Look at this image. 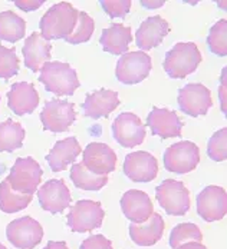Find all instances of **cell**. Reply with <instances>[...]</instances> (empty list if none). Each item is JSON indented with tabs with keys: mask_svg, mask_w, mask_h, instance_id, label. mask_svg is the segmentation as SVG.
Segmentation results:
<instances>
[{
	"mask_svg": "<svg viewBox=\"0 0 227 249\" xmlns=\"http://www.w3.org/2000/svg\"><path fill=\"white\" fill-rule=\"evenodd\" d=\"M26 22L13 10H4L0 13V40L16 43L25 37Z\"/></svg>",
	"mask_w": 227,
	"mask_h": 249,
	"instance_id": "cell-26",
	"label": "cell"
},
{
	"mask_svg": "<svg viewBox=\"0 0 227 249\" xmlns=\"http://www.w3.org/2000/svg\"><path fill=\"white\" fill-rule=\"evenodd\" d=\"M105 218L101 203L95 200H78L68 213V226L72 232L83 233L100 228Z\"/></svg>",
	"mask_w": 227,
	"mask_h": 249,
	"instance_id": "cell-8",
	"label": "cell"
},
{
	"mask_svg": "<svg viewBox=\"0 0 227 249\" xmlns=\"http://www.w3.org/2000/svg\"><path fill=\"white\" fill-rule=\"evenodd\" d=\"M15 4L19 7V9H22L23 12H30V10H36V9H39L42 4H43V1L42 0H39V1H30V0H25V1H15Z\"/></svg>",
	"mask_w": 227,
	"mask_h": 249,
	"instance_id": "cell-37",
	"label": "cell"
},
{
	"mask_svg": "<svg viewBox=\"0 0 227 249\" xmlns=\"http://www.w3.org/2000/svg\"><path fill=\"white\" fill-rule=\"evenodd\" d=\"M79 249H114L112 248V242L105 238L103 235L98 233V235H92L89 238H86Z\"/></svg>",
	"mask_w": 227,
	"mask_h": 249,
	"instance_id": "cell-36",
	"label": "cell"
},
{
	"mask_svg": "<svg viewBox=\"0 0 227 249\" xmlns=\"http://www.w3.org/2000/svg\"><path fill=\"white\" fill-rule=\"evenodd\" d=\"M147 126L151 129L152 135L160 136L161 139H170L181 136L184 124L176 112L152 106L150 115L147 116Z\"/></svg>",
	"mask_w": 227,
	"mask_h": 249,
	"instance_id": "cell-17",
	"label": "cell"
},
{
	"mask_svg": "<svg viewBox=\"0 0 227 249\" xmlns=\"http://www.w3.org/2000/svg\"><path fill=\"white\" fill-rule=\"evenodd\" d=\"M121 100L118 93L109 89H97L86 95L85 102L82 103V110L86 118L100 119L109 118V115L120 106Z\"/></svg>",
	"mask_w": 227,
	"mask_h": 249,
	"instance_id": "cell-18",
	"label": "cell"
},
{
	"mask_svg": "<svg viewBox=\"0 0 227 249\" xmlns=\"http://www.w3.org/2000/svg\"><path fill=\"white\" fill-rule=\"evenodd\" d=\"M124 174L132 182H151L158 175L157 158L145 150L132 152L125 156Z\"/></svg>",
	"mask_w": 227,
	"mask_h": 249,
	"instance_id": "cell-15",
	"label": "cell"
},
{
	"mask_svg": "<svg viewBox=\"0 0 227 249\" xmlns=\"http://www.w3.org/2000/svg\"><path fill=\"white\" fill-rule=\"evenodd\" d=\"M226 68L223 69L222 72V86H220V90H219V95H220V102H222V112L226 113Z\"/></svg>",
	"mask_w": 227,
	"mask_h": 249,
	"instance_id": "cell-38",
	"label": "cell"
},
{
	"mask_svg": "<svg viewBox=\"0 0 227 249\" xmlns=\"http://www.w3.org/2000/svg\"><path fill=\"white\" fill-rule=\"evenodd\" d=\"M33 199V195H26L15 192L10 186L9 182L4 179L0 183V209L4 213H16L21 212L29 206V203Z\"/></svg>",
	"mask_w": 227,
	"mask_h": 249,
	"instance_id": "cell-28",
	"label": "cell"
},
{
	"mask_svg": "<svg viewBox=\"0 0 227 249\" xmlns=\"http://www.w3.org/2000/svg\"><path fill=\"white\" fill-rule=\"evenodd\" d=\"M39 82L58 96H72L81 86L75 69L63 62H46L41 68Z\"/></svg>",
	"mask_w": 227,
	"mask_h": 249,
	"instance_id": "cell-3",
	"label": "cell"
},
{
	"mask_svg": "<svg viewBox=\"0 0 227 249\" xmlns=\"http://www.w3.org/2000/svg\"><path fill=\"white\" fill-rule=\"evenodd\" d=\"M170 33L168 22L161 16H151L147 18L137 30L135 42L141 50H151L160 46L164 37Z\"/></svg>",
	"mask_w": 227,
	"mask_h": 249,
	"instance_id": "cell-21",
	"label": "cell"
},
{
	"mask_svg": "<svg viewBox=\"0 0 227 249\" xmlns=\"http://www.w3.org/2000/svg\"><path fill=\"white\" fill-rule=\"evenodd\" d=\"M207 155L214 162H225L227 159V129L223 127L217 130L208 139Z\"/></svg>",
	"mask_w": 227,
	"mask_h": 249,
	"instance_id": "cell-34",
	"label": "cell"
},
{
	"mask_svg": "<svg viewBox=\"0 0 227 249\" xmlns=\"http://www.w3.org/2000/svg\"><path fill=\"white\" fill-rule=\"evenodd\" d=\"M202 63V53L193 42H180L165 53L164 71L173 79H184L197 71Z\"/></svg>",
	"mask_w": 227,
	"mask_h": 249,
	"instance_id": "cell-2",
	"label": "cell"
},
{
	"mask_svg": "<svg viewBox=\"0 0 227 249\" xmlns=\"http://www.w3.org/2000/svg\"><path fill=\"white\" fill-rule=\"evenodd\" d=\"M121 209L132 224H143L154 213V205L151 198L138 189H131L121 198Z\"/></svg>",
	"mask_w": 227,
	"mask_h": 249,
	"instance_id": "cell-20",
	"label": "cell"
},
{
	"mask_svg": "<svg viewBox=\"0 0 227 249\" xmlns=\"http://www.w3.org/2000/svg\"><path fill=\"white\" fill-rule=\"evenodd\" d=\"M202 242L203 233L200 228L197 225L191 224V222H184V224H178L174 226V229L170 233V247L173 249L178 248L180 245L186 244V242Z\"/></svg>",
	"mask_w": 227,
	"mask_h": 249,
	"instance_id": "cell-30",
	"label": "cell"
},
{
	"mask_svg": "<svg viewBox=\"0 0 227 249\" xmlns=\"http://www.w3.org/2000/svg\"><path fill=\"white\" fill-rule=\"evenodd\" d=\"M71 180L74 182L76 188L82 189V191H100L106 183H108V176L106 175H94L91 174L83 163H75L71 168Z\"/></svg>",
	"mask_w": 227,
	"mask_h": 249,
	"instance_id": "cell-29",
	"label": "cell"
},
{
	"mask_svg": "<svg viewBox=\"0 0 227 249\" xmlns=\"http://www.w3.org/2000/svg\"><path fill=\"white\" fill-rule=\"evenodd\" d=\"M42 175L41 165L33 158H18L6 180L15 192L33 195L41 185Z\"/></svg>",
	"mask_w": 227,
	"mask_h": 249,
	"instance_id": "cell-5",
	"label": "cell"
},
{
	"mask_svg": "<svg viewBox=\"0 0 227 249\" xmlns=\"http://www.w3.org/2000/svg\"><path fill=\"white\" fill-rule=\"evenodd\" d=\"M75 121V105L68 100H49L45 103L41 112V122L43 124V129L53 133L69 130Z\"/></svg>",
	"mask_w": 227,
	"mask_h": 249,
	"instance_id": "cell-9",
	"label": "cell"
},
{
	"mask_svg": "<svg viewBox=\"0 0 227 249\" xmlns=\"http://www.w3.org/2000/svg\"><path fill=\"white\" fill-rule=\"evenodd\" d=\"M141 4H143L144 7H148V9H151V7H160V6L164 4V0H163V1H145V0H143Z\"/></svg>",
	"mask_w": 227,
	"mask_h": 249,
	"instance_id": "cell-41",
	"label": "cell"
},
{
	"mask_svg": "<svg viewBox=\"0 0 227 249\" xmlns=\"http://www.w3.org/2000/svg\"><path fill=\"white\" fill-rule=\"evenodd\" d=\"M177 103L181 112L188 116H204L213 106L211 92L202 83H188L178 90Z\"/></svg>",
	"mask_w": 227,
	"mask_h": 249,
	"instance_id": "cell-11",
	"label": "cell"
},
{
	"mask_svg": "<svg viewBox=\"0 0 227 249\" xmlns=\"http://www.w3.org/2000/svg\"><path fill=\"white\" fill-rule=\"evenodd\" d=\"M164 228L165 224L163 221V216L154 212L145 222L129 225L128 231H129V238L132 239L134 244L140 247H152L163 238Z\"/></svg>",
	"mask_w": 227,
	"mask_h": 249,
	"instance_id": "cell-23",
	"label": "cell"
},
{
	"mask_svg": "<svg viewBox=\"0 0 227 249\" xmlns=\"http://www.w3.org/2000/svg\"><path fill=\"white\" fill-rule=\"evenodd\" d=\"M6 236L15 248L33 249L42 242L43 228L32 216H23L7 225Z\"/></svg>",
	"mask_w": 227,
	"mask_h": 249,
	"instance_id": "cell-10",
	"label": "cell"
},
{
	"mask_svg": "<svg viewBox=\"0 0 227 249\" xmlns=\"http://www.w3.org/2000/svg\"><path fill=\"white\" fill-rule=\"evenodd\" d=\"M81 152L82 148L74 136L56 142L51 152L46 155V160L51 166L52 172H61L68 169V166L75 162Z\"/></svg>",
	"mask_w": 227,
	"mask_h": 249,
	"instance_id": "cell-24",
	"label": "cell"
},
{
	"mask_svg": "<svg viewBox=\"0 0 227 249\" xmlns=\"http://www.w3.org/2000/svg\"><path fill=\"white\" fill-rule=\"evenodd\" d=\"M79 12L68 1H59L48 9L39 22L41 36L51 42L66 39L75 30Z\"/></svg>",
	"mask_w": 227,
	"mask_h": 249,
	"instance_id": "cell-1",
	"label": "cell"
},
{
	"mask_svg": "<svg viewBox=\"0 0 227 249\" xmlns=\"http://www.w3.org/2000/svg\"><path fill=\"white\" fill-rule=\"evenodd\" d=\"M197 213L206 222H216L226 216L227 194L226 191L216 185H208L196 198Z\"/></svg>",
	"mask_w": 227,
	"mask_h": 249,
	"instance_id": "cell-12",
	"label": "cell"
},
{
	"mask_svg": "<svg viewBox=\"0 0 227 249\" xmlns=\"http://www.w3.org/2000/svg\"><path fill=\"white\" fill-rule=\"evenodd\" d=\"M163 162L168 172L178 175L188 174L200 163V149L194 142L190 141L177 142L165 149Z\"/></svg>",
	"mask_w": 227,
	"mask_h": 249,
	"instance_id": "cell-6",
	"label": "cell"
},
{
	"mask_svg": "<svg viewBox=\"0 0 227 249\" xmlns=\"http://www.w3.org/2000/svg\"><path fill=\"white\" fill-rule=\"evenodd\" d=\"M94 30H95V22H94V19L86 12H79L75 30L71 33V36H68L65 39V42L66 43H71V45L85 43V42H88L92 37Z\"/></svg>",
	"mask_w": 227,
	"mask_h": 249,
	"instance_id": "cell-32",
	"label": "cell"
},
{
	"mask_svg": "<svg viewBox=\"0 0 227 249\" xmlns=\"http://www.w3.org/2000/svg\"><path fill=\"white\" fill-rule=\"evenodd\" d=\"M21 62L16 54V49L6 48L0 45V79H10L19 73Z\"/></svg>",
	"mask_w": 227,
	"mask_h": 249,
	"instance_id": "cell-33",
	"label": "cell"
},
{
	"mask_svg": "<svg viewBox=\"0 0 227 249\" xmlns=\"http://www.w3.org/2000/svg\"><path fill=\"white\" fill-rule=\"evenodd\" d=\"M51 42L45 40L41 33L33 32L29 37H26L22 49L25 66L32 72H39L46 62H51Z\"/></svg>",
	"mask_w": 227,
	"mask_h": 249,
	"instance_id": "cell-22",
	"label": "cell"
},
{
	"mask_svg": "<svg viewBox=\"0 0 227 249\" xmlns=\"http://www.w3.org/2000/svg\"><path fill=\"white\" fill-rule=\"evenodd\" d=\"M100 3H101L103 12L112 19L125 18L129 13V9H131V0H117V1L101 0Z\"/></svg>",
	"mask_w": 227,
	"mask_h": 249,
	"instance_id": "cell-35",
	"label": "cell"
},
{
	"mask_svg": "<svg viewBox=\"0 0 227 249\" xmlns=\"http://www.w3.org/2000/svg\"><path fill=\"white\" fill-rule=\"evenodd\" d=\"M0 249H7L4 245H1V242H0Z\"/></svg>",
	"mask_w": 227,
	"mask_h": 249,
	"instance_id": "cell-42",
	"label": "cell"
},
{
	"mask_svg": "<svg viewBox=\"0 0 227 249\" xmlns=\"http://www.w3.org/2000/svg\"><path fill=\"white\" fill-rule=\"evenodd\" d=\"M151 56L145 52H128L117 63L115 76L124 85H137L151 73Z\"/></svg>",
	"mask_w": 227,
	"mask_h": 249,
	"instance_id": "cell-7",
	"label": "cell"
},
{
	"mask_svg": "<svg viewBox=\"0 0 227 249\" xmlns=\"http://www.w3.org/2000/svg\"><path fill=\"white\" fill-rule=\"evenodd\" d=\"M131 42H132L131 29L129 26H124L123 23H112L108 29H103L100 37L102 49L111 54L126 53Z\"/></svg>",
	"mask_w": 227,
	"mask_h": 249,
	"instance_id": "cell-25",
	"label": "cell"
},
{
	"mask_svg": "<svg viewBox=\"0 0 227 249\" xmlns=\"http://www.w3.org/2000/svg\"><path fill=\"white\" fill-rule=\"evenodd\" d=\"M23 126L13 119H6L0 124V152H15L21 149L25 141Z\"/></svg>",
	"mask_w": 227,
	"mask_h": 249,
	"instance_id": "cell-27",
	"label": "cell"
},
{
	"mask_svg": "<svg viewBox=\"0 0 227 249\" xmlns=\"http://www.w3.org/2000/svg\"><path fill=\"white\" fill-rule=\"evenodd\" d=\"M43 249H69L68 248V245L63 242V241H59V242H56V241H49L48 244H46V247Z\"/></svg>",
	"mask_w": 227,
	"mask_h": 249,
	"instance_id": "cell-40",
	"label": "cell"
},
{
	"mask_svg": "<svg viewBox=\"0 0 227 249\" xmlns=\"http://www.w3.org/2000/svg\"><path fill=\"white\" fill-rule=\"evenodd\" d=\"M176 249H207V248L203 245L202 242H194V241H191V242H186V244L180 245V247Z\"/></svg>",
	"mask_w": 227,
	"mask_h": 249,
	"instance_id": "cell-39",
	"label": "cell"
},
{
	"mask_svg": "<svg viewBox=\"0 0 227 249\" xmlns=\"http://www.w3.org/2000/svg\"><path fill=\"white\" fill-rule=\"evenodd\" d=\"M112 135L114 139L123 148H135L141 145L145 139V124L141 119L131 112H124L117 116L112 124Z\"/></svg>",
	"mask_w": 227,
	"mask_h": 249,
	"instance_id": "cell-13",
	"label": "cell"
},
{
	"mask_svg": "<svg viewBox=\"0 0 227 249\" xmlns=\"http://www.w3.org/2000/svg\"><path fill=\"white\" fill-rule=\"evenodd\" d=\"M38 199L43 211L56 215L62 213L68 206H71L72 195L62 179H51L45 182L38 191Z\"/></svg>",
	"mask_w": 227,
	"mask_h": 249,
	"instance_id": "cell-14",
	"label": "cell"
},
{
	"mask_svg": "<svg viewBox=\"0 0 227 249\" xmlns=\"http://www.w3.org/2000/svg\"><path fill=\"white\" fill-rule=\"evenodd\" d=\"M207 45L211 53L226 57L227 54V20H219L217 23L211 26L208 36H207Z\"/></svg>",
	"mask_w": 227,
	"mask_h": 249,
	"instance_id": "cell-31",
	"label": "cell"
},
{
	"mask_svg": "<svg viewBox=\"0 0 227 249\" xmlns=\"http://www.w3.org/2000/svg\"><path fill=\"white\" fill-rule=\"evenodd\" d=\"M38 105H39V93L35 89L33 83L29 82L13 83V86L7 92V106L18 116L33 113Z\"/></svg>",
	"mask_w": 227,
	"mask_h": 249,
	"instance_id": "cell-19",
	"label": "cell"
},
{
	"mask_svg": "<svg viewBox=\"0 0 227 249\" xmlns=\"http://www.w3.org/2000/svg\"><path fill=\"white\" fill-rule=\"evenodd\" d=\"M117 153L108 145L92 142L89 143L82 153L83 166L94 175H108L117 168Z\"/></svg>",
	"mask_w": 227,
	"mask_h": 249,
	"instance_id": "cell-16",
	"label": "cell"
},
{
	"mask_svg": "<svg viewBox=\"0 0 227 249\" xmlns=\"http://www.w3.org/2000/svg\"><path fill=\"white\" fill-rule=\"evenodd\" d=\"M160 206L171 216H183L190 209V192L181 180L165 179L155 188Z\"/></svg>",
	"mask_w": 227,
	"mask_h": 249,
	"instance_id": "cell-4",
	"label": "cell"
}]
</instances>
